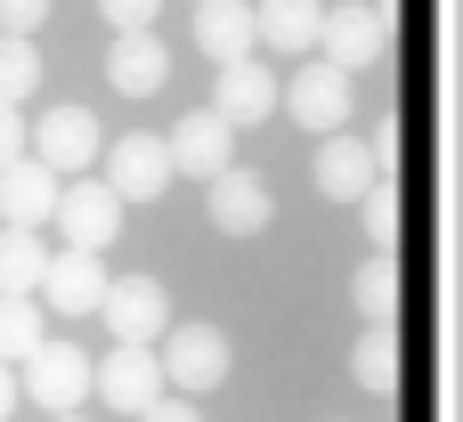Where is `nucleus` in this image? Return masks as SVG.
<instances>
[{
  "mask_svg": "<svg viewBox=\"0 0 463 422\" xmlns=\"http://www.w3.org/2000/svg\"><path fill=\"white\" fill-rule=\"evenodd\" d=\"M90 382H98V366H90V350H73V342H41L24 366H16V390L41 407V415H81V399H90Z\"/></svg>",
  "mask_w": 463,
  "mask_h": 422,
  "instance_id": "nucleus-1",
  "label": "nucleus"
},
{
  "mask_svg": "<svg viewBox=\"0 0 463 422\" xmlns=\"http://www.w3.org/2000/svg\"><path fill=\"white\" fill-rule=\"evenodd\" d=\"M155 358H163V382H171L179 399L220 390V382H228V366H236V350H228V333H220V325H171V333L155 342Z\"/></svg>",
  "mask_w": 463,
  "mask_h": 422,
  "instance_id": "nucleus-2",
  "label": "nucleus"
},
{
  "mask_svg": "<svg viewBox=\"0 0 463 422\" xmlns=\"http://www.w3.org/2000/svg\"><path fill=\"white\" fill-rule=\"evenodd\" d=\"M122 211H130V203H122L106 179H90V171H81V179H65V195H57V220H49V228H57L73 252H106V244L122 236Z\"/></svg>",
  "mask_w": 463,
  "mask_h": 422,
  "instance_id": "nucleus-3",
  "label": "nucleus"
},
{
  "mask_svg": "<svg viewBox=\"0 0 463 422\" xmlns=\"http://www.w3.org/2000/svg\"><path fill=\"white\" fill-rule=\"evenodd\" d=\"M98 325H106L114 342H138V350H155V342L171 333V293H163L155 277H106Z\"/></svg>",
  "mask_w": 463,
  "mask_h": 422,
  "instance_id": "nucleus-4",
  "label": "nucleus"
},
{
  "mask_svg": "<svg viewBox=\"0 0 463 422\" xmlns=\"http://www.w3.org/2000/svg\"><path fill=\"white\" fill-rule=\"evenodd\" d=\"M317 49H326V65L366 73V65H383V49H391V16H383L374 0H334V8H326Z\"/></svg>",
  "mask_w": 463,
  "mask_h": 422,
  "instance_id": "nucleus-5",
  "label": "nucleus"
},
{
  "mask_svg": "<svg viewBox=\"0 0 463 422\" xmlns=\"http://www.w3.org/2000/svg\"><path fill=\"white\" fill-rule=\"evenodd\" d=\"M350 106H358V73H342V65H301L293 81H285V114L301 122V130H350Z\"/></svg>",
  "mask_w": 463,
  "mask_h": 422,
  "instance_id": "nucleus-6",
  "label": "nucleus"
},
{
  "mask_svg": "<svg viewBox=\"0 0 463 422\" xmlns=\"http://www.w3.org/2000/svg\"><path fill=\"white\" fill-rule=\"evenodd\" d=\"M33 155H41L57 179H81V171L106 155V130H98L90 106H49V114L33 122Z\"/></svg>",
  "mask_w": 463,
  "mask_h": 422,
  "instance_id": "nucleus-7",
  "label": "nucleus"
},
{
  "mask_svg": "<svg viewBox=\"0 0 463 422\" xmlns=\"http://www.w3.org/2000/svg\"><path fill=\"white\" fill-rule=\"evenodd\" d=\"M163 146H171V171H179V179H220V171L236 163V122L212 114V106H195V114L171 122Z\"/></svg>",
  "mask_w": 463,
  "mask_h": 422,
  "instance_id": "nucleus-8",
  "label": "nucleus"
},
{
  "mask_svg": "<svg viewBox=\"0 0 463 422\" xmlns=\"http://www.w3.org/2000/svg\"><path fill=\"white\" fill-rule=\"evenodd\" d=\"M90 390H98L114 415H146V407H155L171 382H163V358H155V350H138V342H114V350L98 358V382H90Z\"/></svg>",
  "mask_w": 463,
  "mask_h": 422,
  "instance_id": "nucleus-9",
  "label": "nucleus"
},
{
  "mask_svg": "<svg viewBox=\"0 0 463 422\" xmlns=\"http://www.w3.org/2000/svg\"><path fill=\"white\" fill-rule=\"evenodd\" d=\"M285 106V81L260 65V57H236V65H212V114H228L236 130H252V122H269Z\"/></svg>",
  "mask_w": 463,
  "mask_h": 422,
  "instance_id": "nucleus-10",
  "label": "nucleus"
},
{
  "mask_svg": "<svg viewBox=\"0 0 463 422\" xmlns=\"http://www.w3.org/2000/svg\"><path fill=\"white\" fill-rule=\"evenodd\" d=\"M203 211H212V228H220V236H260V228H269V211H277V195H269V179H260V171L228 163L220 179H203Z\"/></svg>",
  "mask_w": 463,
  "mask_h": 422,
  "instance_id": "nucleus-11",
  "label": "nucleus"
},
{
  "mask_svg": "<svg viewBox=\"0 0 463 422\" xmlns=\"http://www.w3.org/2000/svg\"><path fill=\"white\" fill-rule=\"evenodd\" d=\"M171 179H179V171H171V146H163V138L130 130V138H114V146H106V187H114L122 203H155Z\"/></svg>",
  "mask_w": 463,
  "mask_h": 422,
  "instance_id": "nucleus-12",
  "label": "nucleus"
},
{
  "mask_svg": "<svg viewBox=\"0 0 463 422\" xmlns=\"http://www.w3.org/2000/svg\"><path fill=\"white\" fill-rule=\"evenodd\" d=\"M98 301H106V260L98 252H49V268H41V309L49 317H98Z\"/></svg>",
  "mask_w": 463,
  "mask_h": 422,
  "instance_id": "nucleus-13",
  "label": "nucleus"
},
{
  "mask_svg": "<svg viewBox=\"0 0 463 422\" xmlns=\"http://www.w3.org/2000/svg\"><path fill=\"white\" fill-rule=\"evenodd\" d=\"M57 195H65V179H57L41 155L0 163V228H49V220H57Z\"/></svg>",
  "mask_w": 463,
  "mask_h": 422,
  "instance_id": "nucleus-14",
  "label": "nucleus"
},
{
  "mask_svg": "<svg viewBox=\"0 0 463 422\" xmlns=\"http://www.w3.org/2000/svg\"><path fill=\"white\" fill-rule=\"evenodd\" d=\"M366 187H383L374 146H366L358 130H334V138L317 146V195H326V203H358Z\"/></svg>",
  "mask_w": 463,
  "mask_h": 422,
  "instance_id": "nucleus-15",
  "label": "nucleus"
},
{
  "mask_svg": "<svg viewBox=\"0 0 463 422\" xmlns=\"http://www.w3.org/2000/svg\"><path fill=\"white\" fill-rule=\"evenodd\" d=\"M106 81H114L122 98H155V89L171 81V49H163V33H114V49H106Z\"/></svg>",
  "mask_w": 463,
  "mask_h": 422,
  "instance_id": "nucleus-16",
  "label": "nucleus"
},
{
  "mask_svg": "<svg viewBox=\"0 0 463 422\" xmlns=\"http://www.w3.org/2000/svg\"><path fill=\"white\" fill-rule=\"evenodd\" d=\"M195 49L212 65H236L260 49V24H252V0H195Z\"/></svg>",
  "mask_w": 463,
  "mask_h": 422,
  "instance_id": "nucleus-17",
  "label": "nucleus"
},
{
  "mask_svg": "<svg viewBox=\"0 0 463 422\" xmlns=\"http://www.w3.org/2000/svg\"><path fill=\"white\" fill-rule=\"evenodd\" d=\"M252 24H260V41L277 57H301L326 33V0H252Z\"/></svg>",
  "mask_w": 463,
  "mask_h": 422,
  "instance_id": "nucleus-18",
  "label": "nucleus"
},
{
  "mask_svg": "<svg viewBox=\"0 0 463 422\" xmlns=\"http://www.w3.org/2000/svg\"><path fill=\"white\" fill-rule=\"evenodd\" d=\"M41 342H49V309H41V293H0V358L24 366Z\"/></svg>",
  "mask_w": 463,
  "mask_h": 422,
  "instance_id": "nucleus-19",
  "label": "nucleus"
},
{
  "mask_svg": "<svg viewBox=\"0 0 463 422\" xmlns=\"http://www.w3.org/2000/svg\"><path fill=\"white\" fill-rule=\"evenodd\" d=\"M350 382L374 390V399H391V382H399V342H391V325H366V333L350 342Z\"/></svg>",
  "mask_w": 463,
  "mask_h": 422,
  "instance_id": "nucleus-20",
  "label": "nucleus"
},
{
  "mask_svg": "<svg viewBox=\"0 0 463 422\" xmlns=\"http://www.w3.org/2000/svg\"><path fill=\"white\" fill-rule=\"evenodd\" d=\"M41 268H49L41 228H0V293H41Z\"/></svg>",
  "mask_w": 463,
  "mask_h": 422,
  "instance_id": "nucleus-21",
  "label": "nucleus"
},
{
  "mask_svg": "<svg viewBox=\"0 0 463 422\" xmlns=\"http://www.w3.org/2000/svg\"><path fill=\"white\" fill-rule=\"evenodd\" d=\"M41 89V49L33 33H0V106H24Z\"/></svg>",
  "mask_w": 463,
  "mask_h": 422,
  "instance_id": "nucleus-22",
  "label": "nucleus"
},
{
  "mask_svg": "<svg viewBox=\"0 0 463 422\" xmlns=\"http://www.w3.org/2000/svg\"><path fill=\"white\" fill-rule=\"evenodd\" d=\"M350 309H358L366 325H391V309H399V268H391V260H366V268L350 277Z\"/></svg>",
  "mask_w": 463,
  "mask_h": 422,
  "instance_id": "nucleus-23",
  "label": "nucleus"
},
{
  "mask_svg": "<svg viewBox=\"0 0 463 422\" xmlns=\"http://www.w3.org/2000/svg\"><path fill=\"white\" fill-rule=\"evenodd\" d=\"M358 220H366L374 244H391V236H399V203H391V187H366V195H358Z\"/></svg>",
  "mask_w": 463,
  "mask_h": 422,
  "instance_id": "nucleus-24",
  "label": "nucleus"
},
{
  "mask_svg": "<svg viewBox=\"0 0 463 422\" xmlns=\"http://www.w3.org/2000/svg\"><path fill=\"white\" fill-rule=\"evenodd\" d=\"M155 8H163V0H98V16H106L114 33H155Z\"/></svg>",
  "mask_w": 463,
  "mask_h": 422,
  "instance_id": "nucleus-25",
  "label": "nucleus"
},
{
  "mask_svg": "<svg viewBox=\"0 0 463 422\" xmlns=\"http://www.w3.org/2000/svg\"><path fill=\"white\" fill-rule=\"evenodd\" d=\"M49 0H0V33H41Z\"/></svg>",
  "mask_w": 463,
  "mask_h": 422,
  "instance_id": "nucleus-26",
  "label": "nucleus"
},
{
  "mask_svg": "<svg viewBox=\"0 0 463 422\" xmlns=\"http://www.w3.org/2000/svg\"><path fill=\"white\" fill-rule=\"evenodd\" d=\"M24 155V106H0V163Z\"/></svg>",
  "mask_w": 463,
  "mask_h": 422,
  "instance_id": "nucleus-27",
  "label": "nucleus"
},
{
  "mask_svg": "<svg viewBox=\"0 0 463 422\" xmlns=\"http://www.w3.org/2000/svg\"><path fill=\"white\" fill-rule=\"evenodd\" d=\"M138 422H203V415H195V399H155Z\"/></svg>",
  "mask_w": 463,
  "mask_h": 422,
  "instance_id": "nucleus-28",
  "label": "nucleus"
},
{
  "mask_svg": "<svg viewBox=\"0 0 463 422\" xmlns=\"http://www.w3.org/2000/svg\"><path fill=\"white\" fill-rule=\"evenodd\" d=\"M16 399H24V390H16V366H8V358H0V422L16 415Z\"/></svg>",
  "mask_w": 463,
  "mask_h": 422,
  "instance_id": "nucleus-29",
  "label": "nucleus"
},
{
  "mask_svg": "<svg viewBox=\"0 0 463 422\" xmlns=\"http://www.w3.org/2000/svg\"><path fill=\"white\" fill-rule=\"evenodd\" d=\"M49 422H81V415H49Z\"/></svg>",
  "mask_w": 463,
  "mask_h": 422,
  "instance_id": "nucleus-30",
  "label": "nucleus"
}]
</instances>
